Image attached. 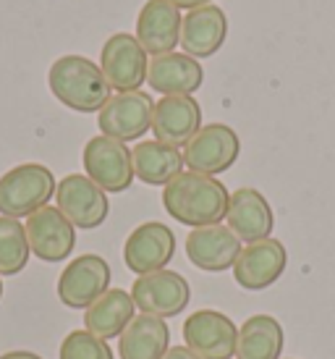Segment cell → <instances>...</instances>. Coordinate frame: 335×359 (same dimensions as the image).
<instances>
[{"label":"cell","instance_id":"cell-1","mask_svg":"<svg viewBox=\"0 0 335 359\" xmlns=\"http://www.w3.org/2000/svg\"><path fill=\"white\" fill-rule=\"evenodd\" d=\"M228 200L231 194L223 181H217L215 176L194 173V170H181L163 189V208L168 210V215L191 229L223 223Z\"/></svg>","mask_w":335,"mask_h":359},{"label":"cell","instance_id":"cell-2","mask_svg":"<svg viewBox=\"0 0 335 359\" xmlns=\"http://www.w3.org/2000/svg\"><path fill=\"white\" fill-rule=\"evenodd\" d=\"M53 97L76 113H100L113 97L105 74L84 55H60L48 71Z\"/></svg>","mask_w":335,"mask_h":359},{"label":"cell","instance_id":"cell-3","mask_svg":"<svg viewBox=\"0 0 335 359\" xmlns=\"http://www.w3.org/2000/svg\"><path fill=\"white\" fill-rule=\"evenodd\" d=\"M58 181L42 163H24L0 176V215L29 218L37 210L48 208L55 197Z\"/></svg>","mask_w":335,"mask_h":359},{"label":"cell","instance_id":"cell-4","mask_svg":"<svg viewBox=\"0 0 335 359\" xmlns=\"http://www.w3.org/2000/svg\"><path fill=\"white\" fill-rule=\"evenodd\" d=\"M84 176L97 184L105 194H121L134 184V160L123 142L110 140L105 134L92 137L81 152Z\"/></svg>","mask_w":335,"mask_h":359},{"label":"cell","instance_id":"cell-5","mask_svg":"<svg viewBox=\"0 0 335 359\" xmlns=\"http://www.w3.org/2000/svg\"><path fill=\"white\" fill-rule=\"evenodd\" d=\"M100 69L105 74L110 90L137 92L147 81V50L139 45L137 34L116 32L102 45Z\"/></svg>","mask_w":335,"mask_h":359},{"label":"cell","instance_id":"cell-6","mask_svg":"<svg viewBox=\"0 0 335 359\" xmlns=\"http://www.w3.org/2000/svg\"><path fill=\"white\" fill-rule=\"evenodd\" d=\"M241 140L228 123H207L184 147V165L194 173L217 176L226 173L238 160Z\"/></svg>","mask_w":335,"mask_h":359},{"label":"cell","instance_id":"cell-7","mask_svg":"<svg viewBox=\"0 0 335 359\" xmlns=\"http://www.w3.org/2000/svg\"><path fill=\"white\" fill-rule=\"evenodd\" d=\"M152 113H155V100L147 92H118L97 113V126L105 137L126 144L142 140L152 129Z\"/></svg>","mask_w":335,"mask_h":359},{"label":"cell","instance_id":"cell-8","mask_svg":"<svg viewBox=\"0 0 335 359\" xmlns=\"http://www.w3.org/2000/svg\"><path fill=\"white\" fill-rule=\"evenodd\" d=\"M131 299L144 315L168 320L186 309V304L191 302V286L181 273L165 268L158 273L139 276L131 286Z\"/></svg>","mask_w":335,"mask_h":359},{"label":"cell","instance_id":"cell-9","mask_svg":"<svg viewBox=\"0 0 335 359\" xmlns=\"http://www.w3.org/2000/svg\"><path fill=\"white\" fill-rule=\"evenodd\" d=\"M55 208L74 223V229L92 231L102 226L110 212L108 194L84 173H69L58 181Z\"/></svg>","mask_w":335,"mask_h":359},{"label":"cell","instance_id":"cell-10","mask_svg":"<svg viewBox=\"0 0 335 359\" xmlns=\"http://www.w3.org/2000/svg\"><path fill=\"white\" fill-rule=\"evenodd\" d=\"M110 265L100 255L74 257L58 278V299L71 309H87L110 289Z\"/></svg>","mask_w":335,"mask_h":359},{"label":"cell","instance_id":"cell-11","mask_svg":"<svg viewBox=\"0 0 335 359\" xmlns=\"http://www.w3.org/2000/svg\"><path fill=\"white\" fill-rule=\"evenodd\" d=\"M184 341L202 359H233L236 357L238 328L233 320L215 309H197L184 323Z\"/></svg>","mask_w":335,"mask_h":359},{"label":"cell","instance_id":"cell-12","mask_svg":"<svg viewBox=\"0 0 335 359\" xmlns=\"http://www.w3.org/2000/svg\"><path fill=\"white\" fill-rule=\"evenodd\" d=\"M173 255H176V233L158 220L137 226L123 244V262L137 276L165 270Z\"/></svg>","mask_w":335,"mask_h":359},{"label":"cell","instance_id":"cell-13","mask_svg":"<svg viewBox=\"0 0 335 359\" xmlns=\"http://www.w3.org/2000/svg\"><path fill=\"white\" fill-rule=\"evenodd\" d=\"M29 250L42 262H63L76 247V229L58 208H42L24 223Z\"/></svg>","mask_w":335,"mask_h":359},{"label":"cell","instance_id":"cell-14","mask_svg":"<svg viewBox=\"0 0 335 359\" xmlns=\"http://www.w3.org/2000/svg\"><path fill=\"white\" fill-rule=\"evenodd\" d=\"M288 265V252L283 241L273 239H259L247 244L241 255L233 262V278L241 289L249 291H262L273 286Z\"/></svg>","mask_w":335,"mask_h":359},{"label":"cell","instance_id":"cell-15","mask_svg":"<svg viewBox=\"0 0 335 359\" xmlns=\"http://www.w3.org/2000/svg\"><path fill=\"white\" fill-rule=\"evenodd\" d=\"M199 129H202V108L191 95H168L155 102L152 134L158 142L186 147Z\"/></svg>","mask_w":335,"mask_h":359},{"label":"cell","instance_id":"cell-16","mask_svg":"<svg viewBox=\"0 0 335 359\" xmlns=\"http://www.w3.org/2000/svg\"><path fill=\"white\" fill-rule=\"evenodd\" d=\"M241 250H244L241 239L223 223L194 229L186 236L189 262L199 270H207V273H223V270L233 268Z\"/></svg>","mask_w":335,"mask_h":359},{"label":"cell","instance_id":"cell-17","mask_svg":"<svg viewBox=\"0 0 335 359\" xmlns=\"http://www.w3.org/2000/svg\"><path fill=\"white\" fill-rule=\"evenodd\" d=\"M181 11L168 0H147L137 19V40L147 50V55H165L173 53L181 42Z\"/></svg>","mask_w":335,"mask_h":359},{"label":"cell","instance_id":"cell-18","mask_svg":"<svg viewBox=\"0 0 335 359\" xmlns=\"http://www.w3.org/2000/svg\"><path fill=\"white\" fill-rule=\"evenodd\" d=\"M226 223L238 239L252 244V241L267 239L273 233L275 215H273V208L262 191L252 189V187H241L228 200Z\"/></svg>","mask_w":335,"mask_h":359},{"label":"cell","instance_id":"cell-19","mask_svg":"<svg viewBox=\"0 0 335 359\" xmlns=\"http://www.w3.org/2000/svg\"><path fill=\"white\" fill-rule=\"evenodd\" d=\"M228 37V16L220 6H199L189 11L181 24V48L191 58L215 55Z\"/></svg>","mask_w":335,"mask_h":359},{"label":"cell","instance_id":"cell-20","mask_svg":"<svg viewBox=\"0 0 335 359\" xmlns=\"http://www.w3.org/2000/svg\"><path fill=\"white\" fill-rule=\"evenodd\" d=\"M205 81V69L186 53H165L149 60L147 84L163 97L168 95H194Z\"/></svg>","mask_w":335,"mask_h":359},{"label":"cell","instance_id":"cell-21","mask_svg":"<svg viewBox=\"0 0 335 359\" xmlns=\"http://www.w3.org/2000/svg\"><path fill=\"white\" fill-rule=\"evenodd\" d=\"M121 359H163L170 349V328L163 318L137 315L118 336Z\"/></svg>","mask_w":335,"mask_h":359},{"label":"cell","instance_id":"cell-22","mask_svg":"<svg viewBox=\"0 0 335 359\" xmlns=\"http://www.w3.org/2000/svg\"><path fill=\"white\" fill-rule=\"evenodd\" d=\"M137 304L131 299V294L123 289H108L95 304H89L84 312V325L89 333H95L97 339L110 341L118 339L126 330V325L137 318Z\"/></svg>","mask_w":335,"mask_h":359},{"label":"cell","instance_id":"cell-23","mask_svg":"<svg viewBox=\"0 0 335 359\" xmlns=\"http://www.w3.org/2000/svg\"><path fill=\"white\" fill-rule=\"evenodd\" d=\"M134 176L149 187H165L184 170V152L158 140L139 142L131 150Z\"/></svg>","mask_w":335,"mask_h":359},{"label":"cell","instance_id":"cell-24","mask_svg":"<svg viewBox=\"0 0 335 359\" xmlns=\"http://www.w3.org/2000/svg\"><path fill=\"white\" fill-rule=\"evenodd\" d=\"M283 346V325L273 315H252L238 328L236 359H280Z\"/></svg>","mask_w":335,"mask_h":359},{"label":"cell","instance_id":"cell-25","mask_svg":"<svg viewBox=\"0 0 335 359\" xmlns=\"http://www.w3.org/2000/svg\"><path fill=\"white\" fill-rule=\"evenodd\" d=\"M29 239L19 218L0 215V276H19L29 262Z\"/></svg>","mask_w":335,"mask_h":359},{"label":"cell","instance_id":"cell-26","mask_svg":"<svg viewBox=\"0 0 335 359\" xmlns=\"http://www.w3.org/2000/svg\"><path fill=\"white\" fill-rule=\"evenodd\" d=\"M60 359H113V349L89 330H71L60 344Z\"/></svg>","mask_w":335,"mask_h":359},{"label":"cell","instance_id":"cell-27","mask_svg":"<svg viewBox=\"0 0 335 359\" xmlns=\"http://www.w3.org/2000/svg\"><path fill=\"white\" fill-rule=\"evenodd\" d=\"M163 359H202V357H199V354H194L189 346H170Z\"/></svg>","mask_w":335,"mask_h":359},{"label":"cell","instance_id":"cell-28","mask_svg":"<svg viewBox=\"0 0 335 359\" xmlns=\"http://www.w3.org/2000/svg\"><path fill=\"white\" fill-rule=\"evenodd\" d=\"M168 3H173L178 11L181 8H186V11H194V8H199V6H210L212 0H168Z\"/></svg>","mask_w":335,"mask_h":359},{"label":"cell","instance_id":"cell-29","mask_svg":"<svg viewBox=\"0 0 335 359\" xmlns=\"http://www.w3.org/2000/svg\"><path fill=\"white\" fill-rule=\"evenodd\" d=\"M0 359H42L40 354H34V351H8V354H0Z\"/></svg>","mask_w":335,"mask_h":359},{"label":"cell","instance_id":"cell-30","mask_svg":"<svg viewBox=\"0 0 335 359\" xmlns=\"http://www.w3.org/2000/svg\"><path fill=\"white\" fill-rule=\"evenodd\" d=\"M0 297H3V276H0Z\"/></svg>","mask_w":335,"mask_h":359}]
</instances>
